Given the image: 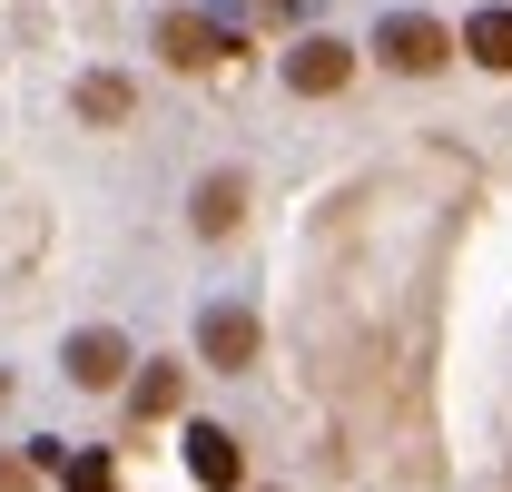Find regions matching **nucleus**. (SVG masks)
I'll list each match as a JSON object with an SVG mask.
<instances>
[{"instance_id": "1", "label": "nucleus", "mask_w": 512, "mask_h": 492, "mask_svg": "<svg viewBox=\"0 0 512 492\" xmlns=\"http://www.w3.org/2000/svg\"><path fill=\"white\" fill-rule=\"evenodd\" d=\"M375 60H384V69H404V79H424V69H444V60H453V30L404 10V20H384V30H375Z\"/></svg>"}, {"instance_id": "2", "label": "nucleus", "mask_w": 512, "mask_h": 492, "mask_svg": "<svg viewBox=\"0 0 512 492\" xmlns=\"http://www.w3.org/2000/svg\"><path fill=\"white\" fill-rule=\"evenodd\" d=\"M158 50H168V69H217L237 50V30L207 20V10H168V20H158Z\"/></svg>"}, {"instance_id": "3", "label": "nucleus", "mask_w": 512, "mask_h": 492, "mask_svg": "<svg viewBox=\"0 0 512 492\" xmlns=\"http://www.w3.org/2000/svg\"><path fill=\"white\" fill-rule=\"evenodd\" d=\"M345 79H355V50H345V40H325V30L286 50V89H296V99H335Z\"/></svg>"}, {"instance_id": "4", "label": "nucleus", "mask_w": 512, "mask_h": 492, "mask_svg": "<svg viewBox=\"0 0 512 492\" xmlns=\"http://www.w3.org/2000/svg\"><path fill=\"white\" fill-rule=\"evenodd\" d=\"M197 355H207L217 374H247L256 365V315L247 306H207L197 315Z\"/></svg>"}, {"instance_id": "5", "label": "nucleus", "mask_w": 512, "mask_h": 492, "mask_svg": "<svg viewBox=\"0 0 512 492\" xmlns=\"http://www.w3.org/2000/svg\"><path fill=\"white\" fill-rule=\"evenodd\" d=\"M128 374V345L109 335V325H89V335H69V384H89V394H109Z\"/></svg>"}, {"instance_id": "6", "label": "nucleus", "mask_w": 512, "mask_h": 492, "mask_svg": "<svg viewBox=\"0 0 512 492\" xmlns=\"http://www.w3.org/2000/svg\"><path fill=\"white\" fill-rule=\"evenodd\" d=\"M188 473H197L207 492H237V473H247V453H237V433L197 424V433H188Z\"/></svg>"}, {"instance_id": "7", "label": "nucleus", "mask_w": 512, "mask_h": 492, "mask_svg": "<svg viewBox=\"0 0 512 492\" xmlns=\"http://www.w3.org/2000/svg\"><path fill=\"white\" fill-rule=\"evenodd\" d=\"M178 404H188V374H178V365H148V374H138V394H128L138 424H158V414H178Z\"/></svg>"}, {"instance_id": "8", "label": "nucleus", "mask_w": 512, "mask_h": 492, "mask_svg": "<svg viewBox=\"0 0 512 492\" xmlns=\"http://www.w3.org/2000/svg\"><path fill=\"white\" fill-rule=\"evenodd\" d=\"M237 217H247V178H207L197 187V237H227Z\"/></svg>"}, {"instance_id": "9", "label": "nucleus", "mask_w": 512, "mask_h": 492, "mask_svg": "<svg viewBox=\"0 0 512 492\" xmlns=\"http://www.w3.org/2000/svg\"><path fill=\"white\" fill-rule=\"evenodd\" d=\"M463 50L483 69H512V10H473V20H463Z\"/></svg>"}, {"instance_id": "10", "label": "nucleus", "mask_w": 512, "mask_h": 492, "mask_svg": "<svg viewBox=\"0 0 512 492\" xmlns=\"http://www.w3.org/2000/svg\"><path fill=\"white\" fill-rule=\"evenodd\" d=\"M128 109H138V99H128V79H109V69H99V79H79V119H89V128H119Z\"/></svg>"}, {"instance_id": "11", "label": "nucleus", "mask_w": 512, "mask_h": 492, "mask_svg": "<svg viewBox=\"0 0 512 492\" xmlns=\"http://www.w3.org/2000/svg\"><path fill=\"white\" fill-rule=\"evenodd\" d=\"M69 492H119V473H109V453H79V463H69Z\"/></svg>"}, {"instance_id": "12", "label": "nucleus", "mask_w": 512, "mask_h": 492, "mask_svg": "<svg viewBox=\"0 0 512 492\" xmlns=\"http://www.w3.org/2000/svg\"><path fill=\"white\" fill-rule=\"evenodd\" d=\"M0 492H30V473H20V463H0Z\"/></svg>"}, {"instance_id": "13", "label": "nucleus", "mask_w": 512, "mask_h": 492, "mask_svg": "<svg viewBox=\"0 0 512 492\" xmlns=\"http://www.w3.org/2000/svg\"><path fill=\"white\" fill-rule=\"evenodd\" d=\"M0 404H10V374H0Z\"/></svg>"}]
</instances>
